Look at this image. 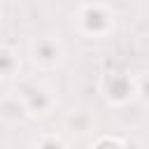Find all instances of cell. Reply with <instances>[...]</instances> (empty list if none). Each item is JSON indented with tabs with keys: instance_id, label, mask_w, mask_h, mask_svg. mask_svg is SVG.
Returning a JSON list of instances; mask_svg holds the SVG:
<instances>
[{
	"instance_id": "obj_3",
	"label": "cell",
	"mask_w": 149,
	"mask_h": 149,
	"mask_svg": "<svg viewBox=\"0 0 149 149\" xmlns=\"http://www.w3.org/2000/svg\"><path fill=\"white\" fill-rule=\"evenodd\" d=\"M35 54H37L42 61H51V58H56V47L49 44V42H42V44L35 49Z\"/></svg>"
},
{
	"instance_id": "obj_4",
	"label": "cell",
	"mask_w": 149,
	"mask_h": 149,
	"mask_svg": "<svg viewBox=\"0 0 149 149\" xmlns=\"http://www.w3.org/2000/svg\"><path fill=\"white\" fill-rule=\"evenodd\" d=\"M30 107L37 109V112L44 109V107H47V95H44L42 91H33V93H30Z\"/></svg>"
},
{
	"instance_id": "obj_6",
	"label": "cell",
	"mask_w": 149,
	"mask_h": 149,
	"mask_svg": "<svg viewBox=\"0 0 149 149\" xmlns=\"http://www.w3.org/2000/svg\"><path fill=\"white\" fill-rule=\"evenodd\" d=\"M42 149H61V144H58V142H54V140H47V142L42 144Z\"/></svg>"
},
{
	"instance_id": "obj_5",
	"label": "cell",
	"mask_w": 149,
	"mask_h": 149,
	"mask_svg": "<svg viewBox=\"0 0 149 149\" xmlns=\"http://www.w3.org/2000/svg\"><path fill=\"white\" fill-rule=\"evenodd\" d=\"M14 68V56L9 51H0V72H9Z\"/></svg>"
},
{
	"instance_id": "obj_2",
	"label": "cell",
	"mask_w": 149,
	"mask_h": 149,
	"mask_svg": "<svg viewBox=\"0 0 149 149\" xmlns=\"http://www.w3.org/2000/svg\"><path fill=\"white\" fill-rule=\"evenodd\" d=\"M128 93V84H126V79L123 77H114L112 81H109V95H114V98H123Z\"/></svg>"
},
{
	"instance_id": "obj_1",
	"label": "cell",
	"mask_w": 149,
	"mask_h": 149,
	"mask_svg": "<svg viewBox=\"0 0 149 149\" xmlns=\"http://www.w3.org/2000/svg\"><path fill=\"white\" fill-rule=\"evenodd\" d=\"M84 23H86L88 30H100V28L107 26V16H105L100 9H86V14H84Z\"/></svg>"
}]
</instances>
